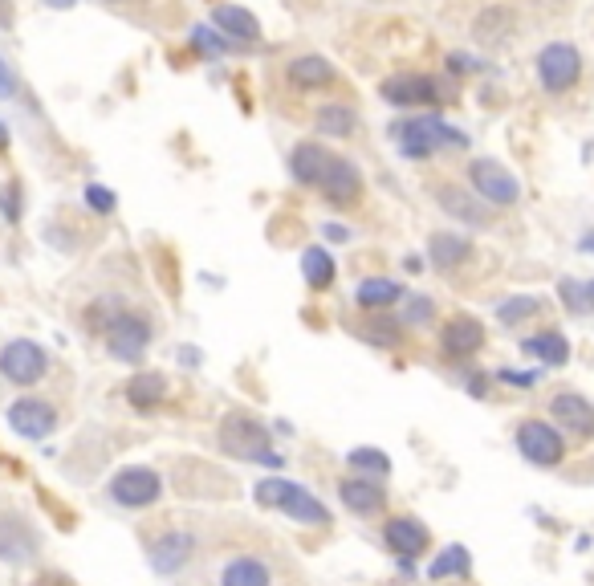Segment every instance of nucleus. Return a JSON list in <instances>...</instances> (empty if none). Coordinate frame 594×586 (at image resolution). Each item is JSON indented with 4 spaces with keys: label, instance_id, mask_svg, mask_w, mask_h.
<instances>
[{
    "label": "nucleus",
    "instance_id": "1",
    "mask_svg": "<svg viewBox=\"0 0 594 586\" xmlns=\"http://www.w3.org/2000/svg\"><path fill=\"white\" fill-rule=\"evenodd\" d=\"M220 448H224L228 456L257 460V464H269V468H277V464H281V456L273 452V444H269L265 428H261V424H253L249 416H228V420L220 424Z\"/></svg>",
    "mask_w": 594,
    "mask_h": 586
},
{
    "label": "nucleus",
    "instance_id": "2",
    "mask_svg": "<svg viewBox=\"0 0 594 586\" xmlns=\"http://www.w3.org/2000/svg\"><path fill=\"white\" fill-rule=\"evenodd\" d=\"M538 78L550 94H566L578 86L582 78V53L570 45V41H550L542 53H538Z\"/></svg>",
    "mask_w": 594,
    "mask_h": 586
},
{
    "label": "nucleus",
    "instance_id": "3",
    "mask_svg": "<svg viewBox=\"0 0 594 586\" xmlns=\"http://www.w3.org/2000/svg\"><path fill=\"white\" fill-rule=\"evenodd\" d=\"M468 180L472 188H477V196L485 204H497V208H509L521 200V184H517V175L497 163V159H477V163H468Z\"/></svg>",
    "mask_w": 594,
    "mask_h": 586
},
{
    "label": "nucleus",
    "instance_id": "4",
    "mask_svg": "<svg viewBox=\"0 0 594 586\" xmlns=\"http://www.w3.org/2000/svg\"><path fill=\"white\" fill-rule=\"evenodd\" d=\"M49 359H45V350L29 338H13L5 350H0V375H5L9 383L17 387H33L41 375H45Z\"/></svg>",
    "mask_w": 594,
    "mask_h": 586
},
{
    "label": "nucleus",
    "instance_id": "5",
    "mask_svg": "<svg viewBox=\"0 0 594 586\" xmlns=\"http://www.w3.org/2000/svg\"><path fill=\"white\" fill-rule=\"evenodd\" d=\"M147 342H151L147 318L114 314V322L106 326V350H110V359H118V363H139L143 350H147Z\"/></svg>",
    "mask_w": 594,
    "mask_h": 586
},
{
    "label": "nucleus",
    "instance_id": "6",
    "mask_svg": "<svg viewBox=\"0 0 594 586\" xmlns=\"http://www.w3.org/2000/svg\"><path fill=\"white\" fill-rule=\"evenodd\" d=\"M163 493V481L151 473V468H123L114 481H110V497L127 509H143V505H155Z\"/></svg>",
    "mask_w": 594,
    "mask_h": 586
},
{
    "label": "nucleus",
    "instance_id": "7",
    "mask_svg": "<svg viewBox=\"0 0 594 586\" xmlns=\"http://www.w3.org/2000/svg\"><path fill=\"white\" fill-rule=\"evenodd\" d=\"M379 94L391 106H432L440 102V82L428 74H395L379 86Z\"/></svg>",
    "mask_w": 594,
    "mask_h": 586
},
{
    "label": "nucleus",
    "instance_id": "8",
    "mask_svg": "<svg viewBox=\"0 0 594 586\" xmlns=\"http://www.w3.org/2000/svg\"><path fill=\"white\" fill-rule=\"evenodd\" d=\"M318 192H322L330 204L350 208V204H359V196H363V175H359V167H354L350 159L334 155L330 167H326V175H322V184H318Z\"/></svg>",
    "mask_w": 594,
    "mask_h": 586
},
{
    "label": "nucleus",
    "instance_id": "9",
    "mask_svg": "<svg viewBox=\"0 0 594 586\" xmlns=\"http://www.w3.org/2000/svg\"><path fill=\"white\" fill-rule=\"evenodd\" d=\"M517 448L533 464H558L562 460V436L542 420H529L517 428Z\"/></svg>",
    "mask_w": 594,
    "mask_h": 586
},
{
    "label": "nucleus",
    "instance_id": "10",
    "mask_svg": "<svg viewBox=\"0 0 594 586\" xmlns=\"http://www.w3.org/2000/svg\"><path fill=\"white\" fill-rule=\"evenodd\" d=\"M9 424H13L17 436L41 440V436H49L57 428V412H53L49 403H41V399H17L9 407Z\"/></svg>",
    "mask_w": 594,
    "mask_h": 586
},
{
    "label": "nucleus",
    "instance_id": "11",
    "mask_svg": "<svg viewBox=\"0 0 594 586\" xmlns=\"http://www.w3.org/2000/svg\"><path fill=\"white\" fill-rule=\"evenodd\" d=\"M436 200H440V208H444L448 216H456V220H464V224H472V228H489V224H493V208H489L481 196H468V192H460V188L440 184V188H436Z\"/></svg>",
    "mask_w": 594,
    "mask_h": 586
},
{
    "label": "nucleus",
    "instance_id": "12",
    "mask_svg": "<svg viewBox=\"0 0 594 586\" xmlns=\"http://www.w3.org/2000/svg\"><path fill=\"white\" fill-rule=\"evenodd\" d=\"M440 346H444V355L452 359H468V355H477V350L485 346V326L477 318H452L440 334Z\"/></svg>",
    "mask_w": 594,
    "mask_h": 586
},
{
    "label": "nucleus",
    "instance_id": "13",
    "mask_svg": "<svg viewBox=\"0 0 594 586\" xmlns=\"http://www.w3.org/2000/svg\"><path fill=\"white\" fill-rule=\"evenodd\" d=\"M330 151L322 143H297L293 155H289V171H293V180L297 184H306V188H318L322 184V175L330 167Z\"/></svg>",
    "mask_w": 594,
    "mask_h": 586
},
{
    "label": "nucleus",
    "instance_id": "14",
    "mask_svg": "<svg viewBox=\"0 0 594 586\" xmlns=\"http://www.w3.org/2000/svg\"><path fill=\"white\" fill-rule=\"evenodd\" d=\"M285 74H289V82H293L297 90H322V86H334V82H338V70L326 62V57H318V53L293 57Z\"/></svg>",
    "mask_w": 594,
    "mask_h": 586
},
{
    "label": "nucleus",
    "instance_id": "15",
    "mask_svg": "<svg viewBox=\"0 0 594 586\" xmlns=\"http://www.w3.org/2000/svg\"><path fill=\"white\" fill-rule=\"evenodd\" d=\"M550 412H554L558 424L574 428L578 436H594V403H590V399H582V395H574V391H562V395H554Z\"/></svg>",
    "mask_w": 594,
    "mask_h": 586
},
{
    "label": "nucleus",
    "instance_id": "16",
    "mask_svg": "<svg viewBox=\"0 0 594 586\" xmlns=\"http://www.w3.org/2000/svg\"><path fill=\"white\" fill-rule=\"evenodd\" d=\"M383 538H387V546H391L395 554H403V558H415V554L428 550V530H424V525L415 521V517H395V521H387Z\"/></svg>",
    "mask_w": 594,
    "mask_h": 586
},
{
    "label": "nucleus",
    "instance_id": "17",
    "mask_svg": "<svg viewBox=\"0 0 594 586\" xmlns=\"http://www.w3.org/2000/svg\"><path fill=\"white\" fill-rule=\"evenodd\" d=\"M212 21H216V29L228 37V41H261V21L249 13V9H241V5H220L216 13H212Z\"/></svg>",
    "mask_w": 594,
    "mask_h": 586
},
{
    "label": "nucleus",
    "instance_id": "18",
    "mask_svg": "<svg viewBox=\"0 0 594 586\" xmlns=\"http://www.w3.org/2000/svg\"><path fill=\"white\" fill-rule=\"evenodd\" d=\"M395 143L407 159H432L436 155V139H432V127L428 119H407V123H395Z\"/></svg>",
    "mask_w": 594,
    "mask_h": 586
},
{
    "label": "nucleus",
    "instance_id": "19",
    "mask_svg": "<svg viewBox=\"0 0 594 586\" xmlns=\"http://www.w3.org/2000/svg\"><path fill=\"white\" fill-rule=\"evenodd\" d=\"M0 558L5 562H29L33 558V534L17 517H5L0 521Z\"/></svg>",
    "mask_w": 594,
    "mask_h": 586
},
{
    "label": "nucleus",
    "instance_id": "20",
    "mask_svg": "<svg viewBox=\"0 0 594 586\" xmlns=\"http://www.w3.org/2000/svg\"><path fill=\"white\" fill-rule=\"evenodd\" d=\"M513 29H517V17H513V9H501V5H493V9H485V13L477 17V25H472V37H477L481 45H497V41H505Z\"/></svg>",
    "mask_w": 594,
    "mask_h": 586
},
{
    "label": "nucleus",
    "instance_id": "21",
    "mask_svg": "<svg viewBox=\"0 0 594 586\" xmlns=\"http://www.w3.org/2000/svg\"><path fill=\"white\" fill-rule=\"evenodd\" d=\"M188 554H192V538H188V534H167V538L155 542L151 566H155L159 574H171V570H180V566L188 562Z\"/></svg>",
    "mask_w": 594,
    "mask_h": 586
},
{
    "label": "nucleus",
    "instance_id": "22",
    "mask_svg": "<svg viewBox=\"0 0 594 586\" xmlns=\"http://www.w3.org/2000/svg\"><path fill=\"white\" fill-rule=\"evenodd\" d=\"M314 127H318L322 135L346 139V135L359 131V114H354V106H346V102H330V106H322V110H318Z\"/></svg>",
    "mask_w": 594,
    "mask_h": 586
},
{
    "label": "nucleus",
    "instance_id": "23",
    "mask_svg": "<svg viewBox=\"0 0 594 586\" xmlns=\"http://www.w3.org/2000/svg\"><path fill=\"white\" fill-rule=\"evenodd\" d=\"M338 493H342L346 509H354V513H379L383 501H387V493L375 481H342Z\"/></svg>",
    "mask_w": 594,
    "mask_h": 586
},
{
    "label": "nucleus",
    "instance_id": "24",
    "mask_svg": "<svg viewBox=\"0 0 594 586\" xmlns=\"http://www.w3.org/2000/svg\"><path fill=\"white\" fill-rule=\"evenodd\" d=\"M281 509L293 517V521H302V525H326L330 521V513H326V505L318 501V497H310L306 489H289L285 493V501H281Z\"/></svg>",
    "mask_w": 594,
    "mask_h": 586
},
{
    "label": "nucleus",
    "instance_id": "25",
    "mask_svg": "<svg viewBox=\"0 0 594 586\" xmlns=\"http://www.w3.org/2000/svg\"><path fill=\"white\" fill-rule=\"evenodd\" d=\"M428 253H432V261H436V269H456V265H464L468 261V241L464 237H456V232H436V237L428 241Z\"/></svg>",
    "mask_w": 594,
    "mask_h": 586
},
{
    "label": "nucleus",
    "instance_id": "26",
    "mask_svg": "<svg viewBox=\"0 0 594 586\" xmlns=\"http://www.w3.org/2000/svg\"><path fill=\"white\" fill-rule=\"evenodd\" d=\"M163 395H167V379H163V375H155V371L135 375V379L127 383V399L139 407V412H151L155 403H163Z\"/></svg>",
    "mask_w": 594,
    "mask_h": 586
},
{
    "label": "nucleus",
    "instance_id": "27",
    "mask_svg": "<svg viewBox=\"0 0 594 586\" xmlns=\"http://www.w3.org/2000/svg\"><path fill=\"white\" fill-rule=\"evenodd\" d=\"M521 350H525V355H533V359L550 363V367H562V363L570 359V346H566V338H562V334H538V338H525V342H521Z\"/></svg>",
    "mask_w": 594,
    "mask_h": 586
},
{
    "label": "nucleus",
    "instance_id": "28",
    "mask_svg": "<svg viewBox=\"0 0 594 586\" xmlns=\"http://www.w3.org/2000/svg\"><path fill=\"white\" fill-rule=\"evenodd\" d=\"M399 285L391 281V277H367L363 285H359V306H367V310H383V306H391V302H399Z\"/></svg>",
    "mask_w": 594,
    "mask_h": 586
},
{
    "label": "nucleus",
    "instance_id": "29",
    "mask_svg": "<svg viewBox=\"0 0 594 586\" xmlns=\"http://www.w3.org/2000/svg\"><path fill=\"white\" fill-rule=\"evenodd\" d=\"M220 586H269V570L253 558H241V562H228Z\"/></svg>",
    "mask_w": 594,
    "mask_h": 586
},
{
    "label": "nucleus",
    "instance_id": "30",
    "mask_svg": "<svg viewBox=\"0 0 594 586\" xmlns=\"http://www.w3.org/2000/svg\"><path fill=\"white\" fill-rule=\"evenodd\" d=\"M302 273H306V281H310L314 289H326V285L334 281V261H330V253H326V249H306V253H302Z\"/></svg>",
    "mask_w": 594,
    "mask_h": 586
},
{
    "label": "nucleus",
    "instance_id": "31",
    "mask_svg": "<svg viewBox=\"0 0 594 586\" xmlns=\"http://www.w3.org/2000/svg\"><path fill=\"white\" fill-rule=\"evenodd\" d=\"M558 298H562V306H566L570 314H590V310H594L586 281H574V277H566V281L558 285Z\"/></svg>",
    "mask_w": 594,
    "mask_h": 586
},
{
    "label": "nucleus",
    "instance_id": "32",
    "mask_svg": "<svg viewBox=\"0 0 594 586\" xmlns=\"http://www.w3.org/2000/svg\"><path fill=\"white\" fill-rule=\"evenodd\" d=\"M432 578H448V574H468V550L464 546H448L436 562H432V570H428Z\"/></svg>",
    "mask_w": 594,
    "mask_h": 586
},
{
    "label": "nucleus",
    "instance_id": "33",
    "mask_svg": "<svg viewBox=\"0 0 594 586\" xmlns=\"http://www.w3.org/2000/svg\"><path fill=\"white\" fill-rule=\"evenodd\" d=\"M501 322L505 326H517L521 318H538L542 314V302L538 298H509V302H501Z\"/></svg>",
    "mask_w": 594,
    "mask_h": 586
},
{
    "label": "nucleus",
    "instance_id": "34",
    "mask_svg": "<svg viewBox=\"0 0 594 586\" xmlns=\"http://www.w3.org/2000/svg\"><path fill=\"white\" fill-rule=\"evenodd\" d=\"M346 460H350L354 468H363L367 477H371V473H375V477H387V473H391V464H387V456H383L379 448H354Z\"/></svg>",
    "mask_w": 594,
    "mask_h": 586
},
{
    "label": "nucleus",
    "instance_id": "35",
    "mask_svg": "<svg viewBox=\"0 0 594 586\" xmlns=\"http://www.w3.org/2000/svg\"><path fill=\"white\" fill-rule=\"evenodd\" d=\"M432 314H436V306L428 298H420V293L403 298V326H424V322H432Z\"/></svg>",
    "mask_w": 594,
    "mask_h": 586
},
{
    "label": "nucleus",
    "instance_id": "36",
    "mask_svg": "<svg viewBox=\"0 0 594 586\" xmlns=\"http://www.w3.org/2000/svg\"><path fill=\"white\" fill-rule=\"evenodd\" d=\"M289 489H293L289 481L269 477V481H261V485H257V505H265V509H269V505H277V509H281V501H285V493H289Z\"/></svg>",
    "mask_w": 594,
    "mask_h": 586
},
{
    "label": "nucleus",
    "instance_id": "37",
    "mask_svg": "<svg viewBox=\"0 0 594 586\" xmlns=\"http://www.w3.org/2000/svg\"><path fill=\"white\" fill-rule=\"evenodd\" d=\"M192 45H196V53H204V57H220V53L228 49V41H224L220 33H208L204 25L192 29Z\"/></svg>",
    "mask_w": 594,
    "mask_h": 586
},
{
    "label": "nucleus",
    "instance_id": "38",
    "mask_svg": "<svg viewBox=\"0 0 594 586\" xmlns=\"http://www.w3.org/2000/svg\"><path fill=\"white\" fill-rule=\"evenodd\" d=\"M428 127H432L436 151H440V147H468V135H464V131H456V127H448V123H440V119H428Z\"/></svg>",
    "mask_w": 594,
    "mask_h": 586
},
{
    "label": "nucleus",
    "instance_id": "39",
    "mask_svg": "<svg viewBox=\"0 0 594 586\" xmlns=\"http://www.w3.org/2000/svg\"><path fill=\"white\" fill-rule=\"evenodd\" d=\"M86 204H90L94 212H114V192L102 188V184H90V188H86Z\"/></svg>",
    "mask_w": 594,
    "mask_h": 586
},
{
    "label": "nucleus",
    "instance_id": "40",
    "mask_svg": "<svg viewBox=\"0 0 594 586\" xmlns=\"http://www.w3.org/2000/svg\"><path fill=\"white\" fill-rule=\"evenodd\" d=\"M17 86H21V82H17L13 66L5 62V57H0V98H13V94H17Z\"/></svg>",
    "mask_w": 594,
    "mask_h": 586
},
{
    "label": "nucleus",
    "instance_id": "41",
    "mask_svg": "<svg viewBox=\"0 0 594 586\" xmlns=\"http://www.w3.org/2000/svg\"><path fill=\"white\" fill-rule=\"evenodd\" d=\"M0 208H5V216H9V220H17V216H21V204H17V184L0 192Z\"/></svg>",
    "mask_w": 594,
    "mask_h": 586
},
{
    "label": "nucleus",
    "instance_id": "42",
    "mask_svg": "<svg viewBox=\"0 0 594 586\" xmlns=\"http://www.w3.org/2000/svg\"><path fill=\"white\" fill-rule=\"evenodd\" d=\"M448 66H452V74H472V70H477V62H472V57H464V53H452Z\"/></svg>",
    "mask_w": 594,
    "mask_h": 586
},
{
    "label": "nucleus",
    "instance_id": "43",
    "mask_svg": "<svg viewBox=\"0 0 594 586\" xmlns=\"http://www.w3.org/2000/svg\"><path fill=\"white\" fill-rule=\"evenodd\" d=\"M326 241H350V228H342V224H326Z\"/></svg>",
    "mask_w": 594,
    "mask_h": 586
},
{
    "label": "nucleus",
    "instance_id": "44",
    "mask_svg": "<svg viewBox=\"0 0 594 586\" xmlns=\"http://www.w3.org/2000/svg\"><path fill=\"white\" fill-rule=\"evenodd\" d=\"M501 379H505V383H517V387H533V379H538V375H517V371H501Z\"/></svg>",
    "mask_w": 594,
    "mask_h": 586
},
{
    "label": "nucleus",
    "instance_id": "45",
    "mask_svg": "<svg viewBox=\"0 0 594 586\" xmlns=\"http://www.w3.org/2000/svg\"><path fill=\"white\" fill-rule=\"evenodd\" d=\"M45 5H53V9H70V5H78V0H45Z\"/></svg>",
    "mask_w": 594,
    "mask_h": 586
},
{
    "label": "nucleus",
    "instance_id": "46",
    "mask_svg": "<svg viewBox=\"0 0 594 586\" xmlns=\"http://www.w3.org/2000/svg\"><path fill=\"white\" fill-rule=\"evenodd\" d=\"M5 147H9V127L0 123V151H5Z\"/></svg>",
    "mask_w": 594,
    "mask_h": 586
},
{
    "label": "nucleus",
    "instance_id": "47",
    "mask_svg": "<svg viewBox=\"0 0 594 586\" xmlns=\"http://www.w3.org/2000/svg\"><path fill=\"white\" fill-rule=\"evenodd\" d=\"M582 249H594V237H582Z\"/></svg>",
    "mask_w": 594,
    "mask_h": 586
},
{
    "label": "nucleus",
    "instance_id": "48",
    "mask_svg": "<svg viewBox=\"0 0 594 586\" xmlns=\"http://www.w3.org/2000/svg\"><path fill=\"white\" fill-rule=\"evenodd\" d=\"M586 289H590V302H594V281H586Z\"/></svg>",
    "mask_w": 594,
    "mask_h": 586
},
{
    "label": "nucleus",
    "instance_id": "49",
    "mask_svg": "<svg viewBox=\"0 0 594 586\" xmlns=\"http://www.w3.org/2000/svg\"><path fill=\"white\" fill-rule=\"evenodd\" d=\"M546 5H554V0H546Z\"/></svg>",
    "mask_w": 594,
    "mask_h": 586
}]
</instances>
